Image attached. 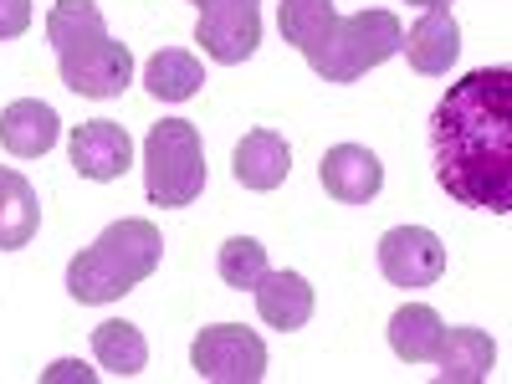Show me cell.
Instances as JSON below:
<instances>
[{
	"mask_svg": "<svg viewBox=\"0 0 512 384\" xmlns=\"http://www.w3.org/2000/svg\"><path fill=\"white\" fill-rule=\"evenodd\" d=\"M436 180L456 205L512 210V72L477 67L441 98L431 118Z\"/></svg>",
	"mask_w": 512,
	"mask_h": 384,
	"instance_id": "1",
	"label": "cell"
},
{
	"mask_svg": "<svg viewBox=\"0 0 512 384\" xmlns=\"http://www.w3.org/2000/svg\"><path fill=\"white\" fill-rule=\"evenodd\" d=\"M282 36L323 82H359L369 67L400 52L405 26L395 11L338 16L333 0H282Z\"/></svg>",
	"mask_w": 512,
	"mask_h": 384,
	"instance_id": "2",
	"label": "cell"
},
{
	"mask_svg": "<svg viewBox=\"0 0 512 384\" xmlns=\"http://www.w3.org/2000/svg\"><path fill=\"white\" fill-rule=\"evenodd\" d=\"M47 41L77 98H118L134 82V52L108 36L93 0H57L47 11Z\"/></svg>",
	"mask_w": 512,
	"mask_h": 384,
	"instance_id": "3",
	"label": "cell"
},
{
	"mask_svg": "<svg viewBox=\"0 0 512 384\" xmlns=\"http://www.w3.org/2000/svg\"><path fill=\"white\" fill-rule=\"evenodd\" d=\"M164 256L159 226L154 221H113L93 246H82L67 267V292L88 308L118 303L123 292H134L139 282L154 277Z\"/></svg>",
	"mask_w": 512,
	"mask_h": 384,
	"instance_id": "4",
	"label": "cell"
},
{
	"mask_svg": "<svg viewBox=\"0 0 512 384\" xmlns=\"http://www.w3.org/2000/svg\"><path fill=\"white\" fill-rule=\"evenodd\" d=\"M144 190L154 205L180 210L195 205L205 190V149H200V128L190 118H164L149 128L144 139Z\"/></svg>",
	"mask_w": 512,
	"mask_h": 384,
	"instance_id": "5",
	"label": "cell"
},
{
	"mask_svg": "<svg viewBox=\"0 0 512 384\" xmlns=\"http://www.w3.org/2000/svg\"><path fill=\"white\" fill-rule=\"evenodd\" d=\"M190 369L210 384H256L267 374V344L241 323L200 328V338L190 344Z\"/></svg>",
	"mask_w": 512,
	"mask_h": 384,
	"instance_id": "6",
	"label": "cell"
},
{
	"mask_svg": "<svg viewBox=\"0 0 512 384\" xmlns=\"http://www.w3.org/2000/svg\"><path fill=\"white\" fill-rule=\"evenodd\" d=\"M200 11L195 41L210 62L236 67L262 47V0H190Z\"/></svg>",
	"mask_w": 512,
	"mask_h": 384,
	"instance_id": "7",
	"label": "cell"
},
{
	"mask_svg": "<svg viewBox=\"0 0 512 384\" xmlns=\"http://www.w3.org/2000/svg\"><path fill=\"white\" fill-rule=\"evenodd\" d=\"M379 272L395 287H431L446 277V246L425 226H395L379 236Z\"/></svg>",
	"mask_w": 512,
	"mask_h": 384,
	"instance_id": "8",
	"label": "cell"
},
{
	"mask_svg": "<svg viewBox=\"0 0 512 384\" xmlns=\"http://www.w3.org/2000/svg\"><path fill=\"white\" fill-rule=\"evenodd\" d=\"M134 164V139H128V128L113 123V118H88L72 128V169L82 180H123V169Z\"/></svg>",
	"mask_w": 512,
	"mask_h": 384,
	"instance_id": "9",
	"label": "cell"
},
{
	"mask_svg": "<svg viewBox=\"0 0 512 384\" xmlns=\"http://www.w3.org/2000/svg\"><path fill=\"white\" fill-rule=\"evenodd\" d=\"M318 180L333 200L344 205H369L384 190V164L364 149V144H333L318 164Z\"/></svg>",
	"mask_w": 512,
	"mask_h": 384,
	"instance_id": "10",
	"label": "cell"
},
{
	"mask_svg": "<svg viewBox=\"0 0 512 384\" xmlns=\"http://www.w3.org/2000/svg\"><path fill=\"white\" fill-rule=\"evenodd\" d=\"M231 169H236V180H241L246 190L267 195V190H277V185L287 180V169H292V149H287V139L277 134V128H251V134L236 144Z\"/></svg>",
	"mask_w": 512,
	"mask_h": 384,
	"instance_id": "11",
	"label": "cell"
},
{
	"mask_svg": "<svg viewBox=\"0 0 512 384\" xmlns=\"http://www.w3.org/2000/svg\"><path fill=\"white\" fill-rule=\"evenodd\" d=\"M400 52H405L410 67L425 72V77L451 72V62L461 57V26H456V16H451V11H425V16L410 26V36L400 41Z\"/></svg>",
	"mask_w": 512,
	"mask_h": 384,
	"instance_id": "12",
	"label": "cell"
},
{
	"mask_svg": "<svg viewBox=\"0 0 512 384\" xmlns=\"http://www.w3.org/2000/svg\"><path fill=\"white\" fill-rule=\"evenodd\" d=\"M251 292H256V313H262L267 328L292 333V328H303L313 318V287H308V277H297V272H272L267 267Z\"/></svg>",
	"mask_w": 512,
	"mask_h": 384,
	"instance_id": "13",
	"label": "cell"
},
{
	"mask_svg": "<svg viewBox=\"0 0 512 384\" xmlns=\"http://www.w3.org/2000/svg\"><path fill=\"white\" fill-rule=\"evenodd\" d=\"M436 379L441 384H482L497 364V344L482 333V328H446L441 349H436Z\"/></svg>",
	"mask_w": 512,
	"mask_h": 384,
	"instance_id": "14",
	"label": "cell"
},
{
	"mask_svg": "<svg viewBox=\"0 0 512 384\" xmlns=\"http://www.w3.org/2000/svg\"><path fill=\"white\" fill-rule=\"evenodd\" d=\"M62 134V118L41 103V98H21L11 103L6 113H0V144H6L16 159H36V154H47Z\"/></svg>",
	"mask_w": 512,
	"mask_h": 384,
	"instance_id": "15",
	"label": "cell"
},
{
	"mask_svg": "<svg viewBox=\"0 0 512 384\" xmlns=\"http://www.w3.org/2000/svg\"><path fill=\"white\" fill-rule=\"evenodd\" d=\"M41 231V200L21 169H0V251H21Z\"/></svg>",
	"mask_w": 512,
	"mask_h": 384,
	"instance_id": "16",
	"label": "cell"
},
{
	"mask_svg": "<svg viewBox=\"0 0 512 384\" xmlns=\"http://www.w3.org/2000/svg\"><path fill=\"white\" fill-rule=\"evenodd\" d=\"M441 338H446V323H441L436 308H425V303H405L390 318V349L405 364H431L436 349H441Z\"/></svg>",
	"mask_w": 512,
	"mask_h": 384,
	"instance_id": "17",
	"label": "cell"
},
{
	"mask_svg": "<svg viewBox=\"0 0 512 384\" xmlns=\"http://www.w3.org/2000/svg\"><path fill=\"white\" fill-rule=\"evenodd\" d=\"M93 354H98L103 374H113V379H134V374H144V364H149L144 333H139L134 323H123V318L93 328Z\"/></svg>",
	"mask_w": 512,
	"mask_h": 384,
	"instance_id": "18",
	"label": "cell"
},
{
	"mask_svg": "<svg viewBox=\"0 0 512 384\" xmlns=\"http://www.w3.org/2000/svg\"><path fill=\"white\" fill-rule=\"evenodd\" d=\"M200 82H205V67H200L190 52H180V47L149 57V67H144V88H149L159 103H185V98H195Z\"/></svg>",
	"mask_w": 512,
	"mask_h": 384,
	"instance_id": "19",
	"label": "cell"
},
{
	"mask_svg": "<svg viewBox=\"0 0 512 384\" xmlns=\"http://www.w3.org/2000/svg\"><path fill=\"white\" fill-rule=\"evenodd\" d=\"M262 272H267V246L256 241V236H231L221 246V282L226 287L246 292V287L262 282Z\"/></svg>",
	"mask_w": 512,
	"mask_h": 384,
	"instance_id": "20",
	"label": "cell"
},
{
	"mask_svg": "<svg viewBox=\"0 0 512 384\" xmlns=\"http://www.w3.org/2000/svg\"><path fill=\"white\" fill-rule=\"evenodd\" d=\"M98 369H88L82 359H57L52 369H41V384H93Z\"/></svg>",
	"mask_w": 512,
	"mask_h": 384,
	"instance_id": "21",
	"label": "cell"
},
{
	"mask_svg": "<svg viewBox=\"0 0 512 384\" xmlns=\"http://www.w3.org/2000/svg\"><path fill=\"white\" fill-rule=\"evenodd\" d=\"M31 26V0H0V41L26 36Z\"/></svg>",
	"mask_w": 512,
	"mask_h": 384,
	"instance_id": "22",
	"label": "cell"
},
{
	"mask_svg": "<svg viewBox=\"0 0 512 384\" xmlns=\"http://www.w3.org/2000/svg\"><path fill=\"white\" fill-rule=\"evenodd\" d=\"M415 6H425V11H451V0H415Z\"/></svg>",
	"mask_w": 512,
	"mask_h": 384,
	"instance_id": "23",
	"label": "cell"
}]
</instances>
